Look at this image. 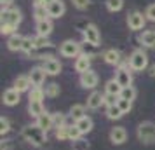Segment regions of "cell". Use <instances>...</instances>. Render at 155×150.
<instances>
[{
  "label": "cell",
  "instance_id": "obj_1",
  "mask_svg": "<svg viewBox=\"0 0 155 150\" xmlns=\"http://www.w3.org/2000/svg\"><path fill=\"white\" fill-rule=\"evenodd\" d=\"M21 136L25 142H28L33 147H42L47 142V133L42 128H38L37 124H28L21 129Z\"/></svg>",
  "mask_w": 155,
  "mask_h": 150
},
{
  "label": "cell",
  "instance_id": "obj_2",
  "mask_svg": "<svg viewBox=\"0 0 155 150\" xmlns=\"http://www.w3.org/2000/svg\"><path fill=\"white\" fill-rule=\"evenodd\" d=\"M136 136L143 145H153L155 143V124L150 121L141 122L136 129Z\"/></svg>",
  "mask_w": 155,
  "mask_h": 150
},
{
  "label": "cell",
  "instance_id": "obj_3",
  "mask_svg": "<svg viewBox=\"0 0 155 150\" xmlns=\"http://www.w3.org/2000/svg\"><path fill=\"white\" fill-rule=\"evenodd\" d=\"M127 65H129V68H131L133 72H143L148 66V56H147V52H145L143 49L133 51V54L129 56Z\"/></svg>",
  "mask_w": 155,
  "mask_h": 150
},
{
  "label": "cell",
  "instance_id": "obj_4",
  "mask_svg": "<svg viewBox=\"0 0 155 150\" xmlns=\"http://www.w3.org/2000/svg\"><path fill=\"white\" fill-rule=\"evenodd\" d=\"M0 21H2V25H11V26L18 28V25L21 23V12H19V9H14V7L2 9Z\"/></svg>",
  "mask_w": 155,
  "mask_h": 150
},
{
  "label": "cell",
  "instance_id": "obj_5",
  "mask_svg": "<svg viewBox=\"0 0 155 150\" xmlns=\"http://www.w3.org/2000/svg\"><path fill=\"white\" fill-rule=\"evenodd\" d=\"M59 54L64 56V58H78L82 54L80 44L75 42V40H64V42L59 45Z\"/></svg>",
  "mask_w": 155,
  "mask_h": 150
},
{
  "label": "cell",
  "instance_id": "obj_6",
  "mask_svg": "<svg viewBox=\"0 0 155 150\" xmlns=\"http://www.w3.org/2000/svg\"><path fill=\"white\" fill-rule=\"evenodd\" d=\"M82 35H84L85 42L92 44V45H96V47H98L99 42H101V33H99L98 26L92 25V23H87L84 28H82Z\"/></svg>",
  "mask_w": 155,
  "mask_h": 150
},
{
  "label": "cell",
  "instance_id": "obj_7",
  "mask_svg": "<svg viewBox=\"0 0 155 150\" xmlns=\"http://www.w3.org/2000/svg\"><path fill=\"white\" fill-rule=\"evenodd\" d=\"M145 23H147V16L143 14V12H140V11H134V12H131V14L127 16V25H129V28L133 30V32L143 30Z\"/></svg>",
  "mask_w": 155,
  "mask_h": 150
},
{
  "label": "cell",
  "instance_id": "obj_8",
  "mask_svg": "<svg viewBox=\"0 0 155 150\" xmlns=\"http://www.w3.org/2000/svg\"><path fill=\"white\" fill-rule=\"evenodd\" d=\"M115 80L122 86V89H124V87L133 86V75H131V68H129V65H127V66H120L119 70L115 72Z\"/></svg>",
  "mask_w": 155,
  "mask_h": 150
},
{
  "label": "cell",
  "instance_id": "obj_9",
  "mask_svg": "<svg viewBox=\"0 0 155 150\" xmlns=\"http://www.w3.org/2000/svg\"><path fill=\"white\" fill-rule=\"evenodd\" d=\"M99 82V77L96 72H84V73H80V86L84 87V89H96Z\"/></svg>",
  "mask_w": 155,
  "mask_h": 150
},
{
  "label": "cell",
  "instance_id": "obj_10",
  "mask_svg": "<svg viewBox=\"0 0 155 150\" xmlns=\"http://www.w3.org/2000/svg\"><path fill=\"white\" fill-rule=\"evenodd\" d=\"M42 68L45 70V73L47 75H59L61 73V70H63V66H61V63H59V59H56V58H49V59H44L42 63Z\"/></svg>",
  "mask_w": 155,
  "mask_h": 150
},
{
  "label": "cell",
  "instance_id": "obj_11",
  "mask_svg": "<svg viewBox=\"0 0 155 150\" xmlns=\"http://www.w3.org/2000/svg\"><path fill=\"white\" fill-rule=\"evenodd\" d=\"M110 142L113 145H122V143H126L127 140V131L126 128H122V126H115V128L110 129Z\"/></svg>",
  "mask_w": 155,
  "mask_h": 150
},
{
  "label": "cell",
  "instance_id": "obj_12",
  "mask_svg": "<svg viewBox=\"0 0 155 150\" xmlns=\"http://www.w3.org/2000/svg\"><path fill=\"white\" fill-rule=\"evenodd\" d=\"M45 70H44L42 66H35V68H31V72L28 73L30 80H31V84L33 87H42V84L45 82Z\"/></svg>",
  "mask_w": 155,
  "mask_h": 150
},
{
  "label": "cell",
  "instance_id": "obj_13",
  "mask_svg": "<svg viewBox=\"0 0 155 150\" xmlns=\"http://www.w3.org/2000/svg\"><path fill=\"white\" fill-rule=\"evenodd\" d=\"M101 105H105V94H101L99 91H92L87 98V108L89 110H98Z\"/></svg>",
  "mask_w": 155,
  "mask_h": 150
},
{
  "label": "cell",
  "instance_id": "obj_14",
  "mask_svg": "<svg viewBox=\"0 0 155 150\" xmlns=\"http://www.w3.org/2000/svg\"><path fill=\"white\" fill-rule=\"evenodd\" d=\"M21 100V93H18L14 87H11L7 91H4V96H2V101H4V105H7V107H14L18 105Z\"/></svg>",
  "mask_w": 155,
  "mask_h": 150
},
{
  "label": "cell",
  "instance_id": "obj_15",
  "mask_svg": "<svg viewBox=\"0 0 155 150\" xmlns=\"http://www.w3.org/2000/svg\"><path fill=\"white\" fill-rule=\"evenodd\" d=\"M64 11H66V7H64V2H61V0H56V2H52V4L47 5L49 18H54V19H59L64 14Z\"/></svg>",
  "mask_w": 155,
  "mask_h": 150
},
{
  "label": "cell",
  "instance_id": "obj_16",
  "mask_svg": "<svg viewBox=\"0 0 155 150\" xmlns=\"http://www.w3.org/2000/svg\"><path fill=\"white\" fill-rule=\"evenodd\" d=\"M35 124L38 126V128H42L44 131H45V133H49L51 129H54V121H52V114H49V112L45 110V112H44V114L40 115L38 119H37Z\"/></svg>",
  "mask_w": 155,
  "mask_h": 150
},
{
  "label": "cell",
  "instance_id": "obj_17",
  "mask_svg": "<svg viewBox=\"0 0 155 150\" xmlns=\"http://www.w3.org/2000/svg\"><path fill=\"white\" fill-rule=\"evenodd\" d=\"M75 72L78 73H84V72H89L91 70V56H87V54H80V56L75 59Z\"/></svg>",
  "mask_w": 155,
  "mask_h": 150
},
{
  "label": "cell",
  "instance_id": "obj_18",
  "mask_svg": "<svg viewBox=\"0 0 155 150\" xmlns=\"http://www.w3.org/2000/svg\"><path fill=\"white\" fill-rule=\"evenodd\" d=\"M31 86H33V84H31V80H30L28 75H19V77L14 80V89L18 93H26V91H30Z\"/></svg>",
  "mask_w": 155,
  "mask_h": 150
},
{
  "label": "cell",
  "instance_id": "obj_19",
  "mask_svg": "<svg viewBox=\"0 0 155 150\" xmlns=\"http://www.w3.org/2000/svg\"><path fill=\"white\" fill-rule=\"evenodd\" d=\"M138 42L143 47H155V32L153 30H147L138 37Z\"/></svg>",
  "mask_w": 155,
  "mask_h": 150
},
{
  "label": "cell",
  "instance_id": "obj_20",
  "mask_svg": "<svg viewBox=\"0 0 155 150\" xmlns=\"http://www.w3.org/2000/svg\"><path fill=\"white\" fill-rule=\"evenodd\" d=\"M75 126L80 129L82 135H87V133H91L92 128H94V121H92L89 115H85V117H82V119H78V121L75 122Z\"/></svg>",
  "mask_w": 155,
  "mask_h": 150
},
{
  "label": "cell",
  "instance_id": "obj_21",
  "mask_svg": "<svg viewBox=\"0 0 155 150\" xmlns=\"http://www.w3.org/2000/svg\"><path fill=\"white\" fill-rule=\"evenodd\" d=\"M52 21L51 19H44V21H37V35L40 37H49L52 33Z\"/></svg>",
  "mask_w": 155,
  "mask_h": 150
},
{
  "label": "cell",
  "instance_id": "obj_22",
  "mask_svg": "<svg viewBox=\"0 0 155 150\" xmlns=\"http://www.w3.org/2000/svg\"><path fill=\"white\" fill-rule=\"evenodd\" d=\"M103 58H105V61L108 65H120L122 63V56H120V52L117 49H108L105 51V54H103Z\"/></svg>",
  "mask_w": 155,
  "mask_h": 150
},
{
  "label": "cell",
  "instance_id": "obj_23",
  "mask_svg": "<svg viewBox=\"0 0 155 150\" xmlns=\"http://www.w3.org/2000/svg\"><path fill=\"white\" fill-rule=\"evenodd\" d=\"M28 112H30V115H31V117L38 119V117L45 112L44 103H42V101H28Z\"/></svg>",
  "mask_w": 155,
  "mask_h": 150
},
{
  "label": "cell",
  "instance_id": "obj_24",
  "mask_svg": "<svg viewBox=\"0 0 155 150\" xmlns=\"http://www.w3.org/2000/svg\"><path fill=\"white\" fill-rule=\"evenodd\" d=\"M23 40H25V37H21V35H18V33H14V35L9 37V40H7V47H9L11 51H21V47H23Z\"/></svg>",
  "mask_w": 155,
  "mask_h": 150
},
{
  "label": "cell",
  "instance_id": "obj_25",
  "mask_svg": "<svg viewBox=\"0 0 155 150\" xmlns=\"http://www.w3.org/2000/svg\"><path fill=\"white\" fill-rule=\"evenodd\" d=\"M120 93H122V86H120L119 82L115 79L108 80L105 86V94H113V96H120Z\"/></svg>",
  "mask_w": 155,
  "mask_h": 150
},
{
  "label": "cell",
  "instance_id": "obj_26",
  "mask_svg": "<svg viewBox=\"0 0 155 150\" xmlns=\"http://www.w3.org/2000/svg\"><path fill=\"white\" fill-rule=\"evenodd\" d=\"M68 115L71 117V121L77 122L78 119H82V117H85V107L84 105H71L70 107V112H68Z\"/></svg>",
  "mask_w": 155,
  "mask_h": 150
},
{
  "label": "cell",
  "instance_id": "obj_27",
  "mask_svg": "<svg viewBox=\"0 0 155 150\" xmlns=\"http://www.w3.org/2000/svg\"><path fill=\"white\" fill-rule=\"evenodd\" d=\"M21 51L26 54V56H31V54L37 51V47H35V37H25Z\"/></svg>",
  "mask_w": 155,
  "mask_h": 150
},
{
  "label": "cell",
  "instance_id": "obj_28",
  "mask_svg": "<svg viewBox=\"0 0 155 150\" xmlns=\"http://www.w3.org/2000/svg\"><path fill=\"white\" fill-rule=\"evenodd\" d=\"M33 16H35L37 21H44V19H49L47 5H33Z\"/></svg>",
  "mask_w": 155,
  "mask_h": 150
},
{
  "label": "cell",
  "instance_id": "obj_29",
  "mask_svg": "<svg viewBox=\"0 0 155 150\" xmlns=\"http://www.w3.org/2000/svg\"><path fill=\"white\" fill-rule=\"evenodd\" d=\"M124 115V112L119 108V105H113V107H106V117L110 121H119L120 117Z\"/></svg>",
  "mask_w": 155,
  "mask_h": 150
},
{
  "label": "cell",
  "instance_id": "obj_30",
  "mask_svg": "<svg viewBox=\"0 0 155 150\" xmlns=\"http://www.w3.org/2000/svg\"><path fill=\"white\" fill-rule=\"evenodd\" d=\"M44 96H45V91H44L42 87H31L30 94H28V100L30 101H42Z\"/></svg>",
  "mask_w": 155,
  "mask_h": 150
},
{
  "label": "cell",
  "instance_id": "obj_31",
  "mask_svg": "<svg viewBox=\"0 0 155 150\" xmlns=\"http://www.w3.org/2000/svg\"><path fill=\"white\" fill-rule=\"evenodd\" d=\"M44 91H45V96H47V98H56V96H59V93H61L59 84H56V82H51V84H47Z\"/></svg>",
  "mask_w": 155,
  "mask_h": 150
},
{
  "label": "cell",
  "instance_id": "obj_32",
  "mask_svg": "<svg viewBox=\"0 0 155 150\" xmlns=\"http://www.w3.org/2000/svg\"><path fill=\"white\" fill-rule=\"evenodd\" d=\"M56 138L59 140V142L70 140V126L64 124V126H61V128H56Z\"/></svg>",
  "mask_w": 155,
  "mask_h": 150
},
{
  "label": "cell",
  "instance_id": "obj_33",
  "mask_svg": "<svg viewBox=\"0 0 155 150\" xmlns=\"http://www.w3.org/2000/svg\"><path fill=\"white\" fill-rule=\"evenodd\" d=\"M52 121H54V129L56 128H61L64 124H68V117L61 112H56V114H52Z\"/></svg>",
  "mask_w": 155,
  "mask_h": 150
},
{
  "label": "cell",
  "instance_id": "obj_34",
  "mask_svg": "<svg viewBox=\"0 0 155 150\" xmlns=\"http://www.w3.org/2000/svg\"><path fill=\"white\" fill-rule=\"evenodd\" d=\"M120 98H122V100L134 101V98H136V89H134L133 86L124 87V89H122V93H120Z\"/></svg>",
  "mask_w": 155,
  "mask_h": 150
},
{
  "label": "cell",
  "instance_id": "obj_35",
  "mask_svg": "<svg viewBox=\"0 0 155 150\" xmlns=\"http://www.w3.org/2000/svg\"><path fill=\"white\" fill-rule=\"evenodd\" d=\"M35 47H37V49H45V47H52V44L49 42V38H47V37L37 35L35 37Z\"/></svg>",
  "mask_w": 155,
  "mask_h": 150
},
{
  "label": "cell",
  "instance_id": "obj_36",
  "mask_svg": "<svg viewBox=\"0 0 155 150\" xmlns=\"http://www.w3.org/2000/svg\"><path fill=\"white\" fill-rule=\"evenodd\" d=\"M122 5H124V2H122V0H106V7H108V11H112V12L120 11Z\"/></svg>",
  "mask_w": 155,
  "mask_h": 150
},
{
  "label": "cell",
  "instance_id": "obj_37",
  "mask_svg": "<svg viewBox=\"0 0 155 150\" xmlns=\"http://www.w3.org/2000/svg\"><path fill=\"white\" fill-rule=\"evenodd\" d=\"M71 148L73 150H89V143L84 138H78L75 142H71Z\"/></svg>",
  "mask_w": 155,
  "mask_h": 150
},
{
  "label": "cell",
  "instance_id": "obj_38",
  "mask_svg": "<svg viewBox=\"0 0 155 150\" xmlns=\"http://www.w3.org/2000/svg\"><path fill=\"white\" fill-rule=\"evenodd\" d=\"M9 131H11V122H9L7 117H0V135L4 136V135H7Z\"/></svg>",
  "mask_w": 155,
  "mask_h": 150
},
{
  "label": "cell",
  "instance_id": "obj_39",
  "mask_svg": "<svg viewBox=\"0 0 155 150\" xmlns=\"http://www.w3.org/2000/svg\"><path fill=\"white\" fill-rule=\"evenodd\" d=\"M119 108L124 112V114H129L131 112V108H133V101H129V100H122V98H119Z\"/></svg>",
  "mask_w": 155,
  "mask_h": 150
},
{
  "label": "cell",
  "instance_id": "obj_40",
  "mask_svg": "<svg viewBox=\"0 0 155 150\" xmlns=\"http://www.w3.org/2000/svg\"><path fill=\"white\" fill-rule=\"evenodd\" d=\"M82 133H80V129L75 126V124H71L70 126V142H75V140H78V138H82Z\"/></svg>",
  "mask_w": 155,
  "mask_h": 150
},
{
  "label": "cell",
  "instance_id": "obj_41",
  "mask_svg": "<svg viewBox=\"0 0 155 150\" xmlns=\"http://www.w3.org/2000/svg\"><path fill=\"white\" fill-rule=\"evenodd\" d=\"M119 98L120 96H113V94H105V105L106 107H113L119 103Z\"/></svg>",
  "mask_w": 155,
  "mask_h": 150
},
{
  "label": "cell",
  "instance_id": "obj_42",
  "mask_svg": "<svg viewBox=\"0 0 155 150\" xmlns=\"http://www.w3.org/2000/svg\"><path fill=\"white\" fill-rule=\"evenodd\" d=\"M0 32H2V35H14L16 26H11V25H0Z\"/></svg>",
  "mask_w": 155,
  "mask_h": 150
},
{
  "label": "cell",
  "instance_id": "obj_43",
  "mask_svg": "<svg viewBox=\"0 0 155 150\" xmlns=\"http://www.w3.org/2000/svg\"><path fill=\"white\" fill-rule=\"evenodd\" d=\"M73 2V5L77 9H80V11H84V9L89 7V4H91V0H71Z\"/></svg>",
  "mask_w": 155,
  "mask_h": 150
},
{
  "label": "cell",
  "instance_id": "obj_44",
  "mask_svg": "<svg viewBox=\"0 0 155 150\" xmlns=\"http://www.w3.org/2000/svg\"><path fill=\"white\" fill-rule=\"evenodd\" d=\"M145 16H147V19H150V21L155 23V4L148 5L147 11H145Z\"/></svg>",
  "mask_w": 155,
  "mask_h": 150
},
{
  "label": "cell",
  "instance_id": "obj_45",
  "mask_svg": "<svg viewBox=\"0 0 155 150\" xmlns=\"http://www.w3.org/2000/svg\"><path fill=\"white\" fill-rule=\"evenodd\" d=\"M0 2H2V9H7L9 5L14 2V0H0Z\"/></svg>",
  "mask_w": 155,
  "mask_h": 150
},
{
  "label": "cell",
  "instance_id": "obj_46",
  "mask_svg": "<svg viewBox=\"0 0 155 150\" xmlns=\"http://www.w3.org/2000/svg\"><path fill=\"white\" fill-rule=\"evenodd\" d=\"M9 148H11V145H9V142L2 143V150H9Z\"/></svg>",
  "mask_w": 155,
  "mask_h": 150
},
{
  "label": "cell",
  "instance_id": "obj_47",
  "mask_svg": "<svg viewBox=\"0 0 155 150\" xmlns=\"http://www.w3.org/2000/svg\"><path fill=\"white\" fill-rule=\"evenodd\" d=\"M44 5H49V4H52V2H56V0H42Z\"/></svg>",
  "mask_w": 155,
  "mask_h": 150
},
{
  "label": "cell",
  "instance_id": "obj_48",
  "mask_svg": "<svg viewBox=\"0 0 155 150\" xmlns=\"http://www.w3.org/2000/svg\"><path fill=\"white\" fill-rule=\"evenodd\" d=\"M150 75H152V77H155V65L150 68Z\"/></svg>",
  "mask_w": 155,
  "mask_h": 150
}]
</instances>
